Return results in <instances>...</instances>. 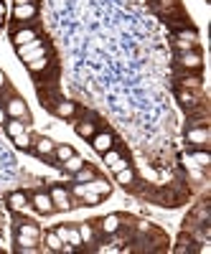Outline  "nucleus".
I'll return each mask as SVG.
<instances>
[{"label": "nucleus", "mask_w": 211, "mask_h": 254, "mask_svg": "<svg viewBox=\"0 0 211 254\" xmlns=\"http://www.w3.org/2000/svg\"><path fill=\"white\" fill-rule=\"evenodd\" d=\"M54 147H56L54 140H49V137H36L31 150H33L38 158H54Z\"/></svg>", "instance_id": "15"}, {"label": "nucleus", "mask_w": 211, "mask_h": 254, "mask_svg": "<svg viewBox=\"0 0 211 254\" xmlns=\"http://www.w3.org/2000/svg\"><path fill=\"white\" fill-rule=\"evenodd\" d=\"M94 132H97V125H94V122H89V120H81V122H76V135H79V137L89 140Z\"/></svg>", "instance_id": "24"}, {"label": "nucleus", "mask_w": 211, "mask_h": 254, "mask_svg": "<svg viewBox=\"0 0 211 254\" xmlns=\"http://www.w3.org/2000/svg\"><path fill=\"white\" fill-rule=\"evenodd\" d=\"M173 49H176V51H191V49H199V33H196L194 28L178 31V33H176V41H173Z\"/></svg>", "instance_id": "7"}, {"label": "nucleus", "mask_w": 211, "mask_h": 254, "mask_svg": "<svg viewBox=\"0 0 211 254\" xmlns=\"http://www.w3.org/2000/svg\"><path fill=\"white\" fill-rule=\"evenodd\" d=\"M133 226H135V231H138L140 237H142V234H150V231H153V224H147V221H135Z\"/></svg>", "instance_id": "31"}, {"label": "nucleus", "mask_w": 211, "mask_h": 254, "mask_svg": "<svg viewBox=\"0 0 211 254\" xmlns=\"http://www.w3.org/2000/svg\"><path fill=\"white\" fill-rule=\"evenodd\" d=\"M5 132H8V137H15L20 132H26V122L23 120H8L5 122Z\"/></svg>", "instance_id": "26"}, {"label": "nucleus", "mask_w": 211, "mask_h": 254, "mask_svg": "<svg viewBox=\"0 0 211 254\" xmlns=\"http://www.w3.org/2000/svg\"><path fill=\"white\" fill-rule=\"evenodd\" d=\"M79 229V237H81V244H94L97 237H99V229L94 221H84V224H76Z\"/></svg>", "instance_id": "16"}, {"label": "nucleus", "mask_w": 211, "mask_h": 254, "mask_svg": "<svg viewBox=\"0 0 211 254\" xmlns=\"http://www.w3.org/2000/svg\"><path fill=\"white\" fill-rule=\"evenodd\" d=\"M89 190H94V193H99V196H110L112 193V183L110 181H104V178H99V176H94L89 183H84Z\"/></svg>", "instance_id": "19"}, {"label": "nucleus", "mask_w": 211, "mask_h": 254, "mask_svg": "<svg viewBox=\"0 0 211 254\" xmlns=\"http://www.w3.org/2000/svg\"><path fill=\"white\" fill-rule=\"evenodd\" d=\"M115 181L122 186V188H133L135 186V171L128 165V168H122V171H117L115 173Z\"/></svg>", "instance_id": "20"}, {"label": "nucleus", "mask_w": 211, "mask_h": 254, "mask_svg": "<svg viewBox=\"0 0 211 254\" xmlns=\"http://www.w3.org/2000/svg\"><path fill=\"white\" fill-rule=\"evenodd\" d=\"M128 165H130L128 160H125V158H120V160H115V163L110 165V171H112V173H117V171H122V168H128Z\"/></svg>", "instance_id": "32"}, {"label": "nucleus", "mask_w": 211, "mask_h": 254, "mask_svg": "<svg viewBox=\"0 0 211 254\" xmlns=\"http://www.w3.org/2000/svg\"><path fill=\"white\" fill-rule=\"evenodd\" d=\"M71 155H74V147H71V145H56V147H54V158L59 160V165L64 163V160H69Z\"/></svg>", "instance_id": "28"}, {"label": "nucleus", "mask_w": 211, "mask_h": 254, "mask_svg": "<svg viewBox=\"0 0 211 254\" xmlns=\"http://www.w3.org/2000/svg\"><path fill=\"white\" fill-rule=\"evenodd\" d=\"M44 242H46V252H64V242L59 239L56 231H46Z\"/></svg>", "instance_id": "22"}, {"label": "nucleus", "mask_w": 211, "mask_h": 254, "mask_svg": "<svg viewBox=\"0 0 211 254\" xmlns=\"http://www.w3.org/2000/svg\"><path fill=\"white\" fill-rule=\"evenodd\" d=\"M5 115L10 120H23V122H31V112H28V104L20 99V97H10L5 102Z\"/></svg>", "instance_id": "5"}, {"label": "nucleus", "mask_w": 211, "mask_h": 254, "mask_svg": "<svg viewBox=\"0 0 211 254\" xmlns=\"http://www.w3.org/2000/svg\"><path fill=\"white\" fill-rule=\"evenodd\" d=\"M31 206V198L28 193H23V190H13V193H8V208L15 211V214H23V211H28Z\"/></svg>", "instance_id": "13"}, {"label": "nucleus", "mask_w": 211, "mask_h": 254, "mask_svg": "<svg viewBox=\"0 0 211 254\" xmlns=\"http://www.w3.org/2000/svg\"><path fill=\"white\" fill-rule=\"evenodd\" d=\"M196 247H194V234L188 237V231H183V234L178 237V247L173 249L176 254H186V252H194Z\"/></svg>", "instance_id": "23"}, {"label": "nucleus", "mask_w": 211, "mask_h": 254, "mask_svg": "<svg viewBox=\"0 0 211 254\" xmlns=\"http://www.w3.org/2000/svg\"><path fill=\"white\" fill-rule=\"evenodd\" d=\"M31 206L38 211V214H44V216H49V214H54V201H51V196L46 193V190H36V193L31 196Z\"/></svg>", "instance_id": "9"}, {"label": "nucleus", "mask_w": 211, "mask_h": 254, "mask_svg": "<svg viewBox=\"0 0 211 254\" xmlns=\"http://www.w3.org/2000/svg\"><path fill=\"white\" fill-rule=\"evenodd\" d=\"M15 54L23 61H31V59H38V56H46V44H44V38H33L23 46H15Z\"/></svg>", "instance_id": "3"}, {"label": "nucleus", "mask_w": 211, "mask_h": 254, "mask_svg": "<svg viewBox=\"0 0 211 254\" xmlns=\"http://www.w3.org/2000/svg\"><path fill=\"white\" fill-rule=\"evenodd\" d=\"M84 203H87V206H97L99 201H102V196L99 193H94V190H89L87 186H84V190H81V196H79Z\"/></svg>", "instance_id": "29"}, {"label": "nucleus", "mask_w": 211, "mask_h": 254, "mask_svg": "<svg viewBox=\"0 0 211 254\" xmlns=\"http://www.w3.org/2000/svg\"><path fill=\"white\" fill-rule=\"evenodd\" d=\"M0 15H5V5L3 3H0Z\"/></svg>", "instance_id": "35"}, {"label": "nucleus", "mask_w": 211, "mask_h": 254, "mask_svg": "<svg viewBox=\"0 0 211 254\" xmlns=\"http://www.w3.org/2000/svg\"><path fill=\"white\" fill-rule=\"evenodd\" d=\"M38 15V8L36 3H26V5H13V20L20 26H28L31 20Z\"/></svg>", "instance_id": "10"}, {"label": "nucleus", "mask_w": 211, "mask_h": 254, "mask_svg": "<svg viewBox=\"0 0 211 254\" xmlns=\"http://www.w3.org/2000/svg\"><path fill=\"white\" fill-rule=\"evenodd\" d=\"M38 239H41V229L33 221H20L15 226V252H23V254H33L38 252Z\"/></svg>", "instance_id": "1"}, {"label": "nucleus", "mask_w": 211, "mask_h": 254, "mask_svg": "<svg viewBox=\"0 0 211 254\" xmlns=\"http://www.w3.org/2000/svg\"><path fill=\"white\" fill-rule=\"evenodd\" d=\"M5 87H8V76H5L3 71H0V92H3Z\"/></svg>", "instance_id": "33"}, {"label": "nucleus", "mask_w": 211, "mask_h": 254, "mask_svg": "<svg viewBox=\"0 0 211 254\" xmlns=\"http://www.w3.org/2000/svg\"><path fill=\"white\" fill-rule=\"evenodd\" d=\"M10 140H13V145L18 147V150H31V147H33V140H31L28 130L20 132V135H15V137H10Z\"/></svg>", "instance_id": "27"}, {"label": "nucleus", "mask_w": 211, "mask_h": 254, "mask_svg": "<svg viewBox=\"0 0 211 254\" xmlns=\"http://www.w3.org/2000/svg\"><path fill=\"white\" fill-rule=\"evenodd\" d=\"M89 142H92V147L102 155V153H107L110 147H115V135L110 132V130H104V132H94L92 137H89Z\"/></svg>", "instance_id": "11"}, {"label": "nucleus", "mask_w": 211, "mask_h": 254, "mask_svg": "<svg viewBox=\"0 0 211 254\" xmlns=\"http://www.w3.org/2000/svg\"><path fill=\"white\" fill-rule=\"evenodd\" d=\"M102 158H104V165H107V168H110V165H112L115 160H120V158H122V153L117 150V147H110V150H107V153H102Z\"/></svg>", "instance_id": "30"}, {"label": "nucleus", "mask_w": 211, "mask_h": 254, "mask_svg": "<svg viewBox=\"0 0 211 254\" xmlns=\"http://www.w3.org/2000/svg\"><path fill=\"white\" fill-rule=\"evenodd\" d=\"M51 112L56 115V117H61V120H74L76 117V102H71V99H56V104L51 107Z\"/></svg>", "instance_id": "12"}, {"label": "nucleus", "mask_w": 211, "mask_h": 254, "mask_svg": "<svg viewBox=\"0 0 211 254\" xmlns=\"http://www.w3.org/2000/svg\"><path fill=\"white\" fill-rule=\"evenodd\" d=\"M186 142L191 147H206L209 145V125H191L186 130Z\"/></svg>", "instance_id": "6"}, {"label": "nucleus", "mask_w": 211, "mask_h": 254, "mask_svg": "<svg viewBox=\"0 0 211 254\" xmlns=\"http://www.w3.org/2000/svg\"><path fill=\"white\" fill-rule=\"evenodd\" d=\"M3 20H5V15H0V28H3Z\"/></svg>", "instance_id": "36"}, {"label": "nucleus", "mask_w": 211, "mask_h": 254, "mask_svg": "<svg viewBox=\"0 0 211 254\" xmlns=\"http://www.w3.org/2000/svg\"><path fill=\"white\" fill-rule=\"evenodd\" d=\"M33 38H38V33L31 26H20V28L13 31V44L15 46H23V44H28V41H33Z\"/></svg>", "instance_id": "17"}, {"label": "nucleus", "mask_w": 211, "mask_h": 254, "mask_svg": "<svg viewBox=\"0 0 211 254\" xmlns=\"http://www.w3.org/2000/svg\"><path fill=\"white\" fill-rule=\"evenodd\" d=\"M94 176H97V171H94V168H92L89 163H84V165L79 168V171L74 173V183H89Z\"/></svg>", "instance_id": "21"}, {"label": "nucleus", "mask_w": 211, "mask_h": 254, "mask_svg": "<svg viewBox=\"0 0 211 254\" xmlns=\"http://www.w3.org/2000/svg\"><path fill=\"white\" fill-rule=\"evenodd\" d=\"M26 3H33V0H13V5H26Z\"/></svg>", "instance_id": "34"}, {"label": "nucleus", "mask_w": 211, "mask_h": 254, "mask_svg": "<svg viewBox=\"0 0 211 254\" xmlns=\"http://www.w3.org/2000/svg\"><path fill=\"white\" fill-rule=\"evenodd\" d=\"M94 224H97V229H99V234L112 237V234H117V231L122 229V216H120V214H107L104 219H99V221H94Z\"/></svg>", "instance_id": "8"}, {"label": "nucleus", "mask_w": 211, "mask_h": 254, "mask_svg": "<svg viewBox=\"0 0 211 254\" xmlns=\"http://www.w3.org/2000/svg\"><path fill=\"white\" fill-rule=\"evenodd\" d=\"M49 196H51L56 211H69L74 206V196L69 193V188H64V186H51L49 188Z\"/></svg>", "instance_id": "4"}, {"label": "nucleus", "mask_w": 211, "mask_h": 254, "mask_svg": "<svg viewBox=\"0 0 211 254\" xmlns=\"http://www.w3.org/2000/svg\"><path fill=\"white\" fill-rule=\"evenodd\" d=\"M26 66H28V71H31L33 76L46 74V71H49V66H51L49 54H46V56H38V59H31V61H26Z\"/></svg>", "instance_id": "18"}, {"label": "nucleus", "mask_w": 211, "mask_h": 254, "mask_svg": "<svg viewBox=\"0 0 211 254\" xmlns=\"http://www.w3.org/2000/svg\"><path fill=\"white\" fill-rule=\"evenodd\" d=\"M176 66H178L181 71H196V74H201V69H204V56H201L199 49L178 51V54H176Z\"/></svg>", "instance_id": "2"}, {"label": "nucleus", "mask_w": 211, "mask_h": 254, "mask_svg": "<svg viewBox=\"0 0 211 254\" xmlns=\"http://www.w3.org/2000/svg\"><path fill=\"white\" fill-rule=\"evenodd\" d=\"M84 163H87V160H84L81 155H76V153H74V155H71L69 160H64V163H61V168H64V171H67L69 176H74V173L79 171V168H81Z\"/></svg>", "instance_id": "25"}, {"label": "nucleus", "mask_w": 211, "mask_h": 254, "mask_svg": "<svg viewBox=\"0 0 211 254\" xmlns=\"http://www.w3.org/2000/svg\"><path fill=\"white\" fill-rule=\"evenodd\" d=\"M186 165H196V168H209L211 165V155L206 147H194L191 155L186 158Z\"/></svg>", "instance_id": "14"}]
</instances>
